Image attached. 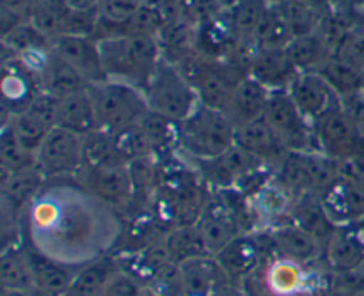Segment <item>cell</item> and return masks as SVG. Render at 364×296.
Masks as SVG:
<instances>
[{
    "label": "cell",
    "instance_id": "6da1fadb",
    "mask_svg": "<svg viewBox=\"0 0 364 296\" xmlns=\"http://www.w3.org/2000/svg\"><path fill=\"white\" fill-rule=\"evenodd\" d=\"M110 206L89 194L73 177V187H52L39 192L32 201L28 226L34 248L60 265L89 263L102 258L109 243L102 241L98 220L105 219Z\"/></svg>",
    "mask_w": 364,
    "mask_h": 296
},
{
    "label": "cell",
    "instance_id": "7a4b0ae2",
    "mask_svg": "<svg viewBox=\"0 0 364 296\" xmlns=\"http://www.w3.org/2000/svg\"><path fill=\"white\" fill-rule=\"evenodd\" d=\"M100 43L107 77L144 89L155 67L162 60L159 35L127 34Z\"/></svg>",
    "mask_w": 364,
    "mask_h": 296
},
{
    "label": "cell",
    "instance_id": "3957f363",
    "mask_svg": "<svg viewBox=\"0 0 364 296\" xmlns=\"http://www.w3.org/2000/svg\"><path fill=\"white\" fill-rule=\"evenodd\" d=\"M237 128L223 110L198 105V109L180 123L178 153L191 162H205L226 153L235 146Z\"/></svg>",
    "mask_w": 364,
    "mask_h": 296
},
{
    "label": "cell",
    "instance_id": "277c9868",
    "mask_svg": "<svg viewBox=\"0 0 364 296\" xmlns=\"http://www.w3.org/2000/svg\"><path fill=\"white\" fill-rule=\"evenodd\" d=\"M95 103L100 128L109 131L141 124L149 110L144 91L128 82L107 78L87 87Z\"/></svg>",
    "mask_w": 364,
    "mask_h": 296
},
{
    "label": "cell",
    "instance_id": "5b68a950",
    "mask_svg": "<svg viewBox=\"0 0 364 296\" xmlns=\"http://www.w3.org/2000/svg\"><path fill=\"white\" fill-rule=\"evenodd\" d=\"M142 91L151 112L169 117L176 123L187 119L199 105L194 85L183 77L176 64L164 57Z\"/></svg>",
    "mask_w": 364,
    "mask_h": 296
},
{
    "label": "cell",
    "instance_id": "8992f818",
    "mask_svg": "<svg viewBox=\"0 0 364 296\" xmlns=\"http://www.w3.org/2000/svg\"><path fill=\"white\" fill-rule=\"evenodd\" d=\"M194 167L199 177L206 185H212L219 190L237 188L240 192H244L245 185L255 183V180H258V177H262V180L263 176L269 177L265 170L270 169L267 163H263L262 160L256 158L255 155H251L237 144L217 158L196 162Z\"/></svg>",
    "mask_w": 364,
    "mask_h": 296
},
{
    "label": "cell",
    "instance_id": "52a82bcc",
    "mask_svg": "<svg viewBox=\"0 0 364 296\" xmlns=\"http://www.w3.org/2000/svg\"><path fill=\"white\" fill-rule=\"evenodd\" d=\"M263 116L279 135L288 151H320L315 128L302 116L287 89L272 91Z\"/></svg>",
    "mask_w": 364,
    "mask_h": 296
},
{
    "label": "cell",
    "instance_id": "ba28073f",
    "mask_svg": "<svg viewBox=\"0 0 364 296\" xmlns=\"http://www.w3.org/2000/svg\"><path fill=\"white\" fill-rule=\"evenodd\" d=\"M36 167L46 181L75 177L84 167L82 137L53 126L36 151Z\"/></svg>",
    "mask_w": 364,
    "mask_h": 296
},
{
    "label": "cell",
    "instance_id": "9c48e42d",
    "mask_svg": "<svg viewBox=\"0 0 364 296\" xmlns=\"http://www.w3.org/2000/svg\"><path fill=\"white\" fill-rule=\"evenodd\" d=\"M318 149L336 160L364 158V133L343 112L341 105L313 124Z\"/></svg>",
    "mask_w": 364,
    "mask_h": 296
},
{
    "label": "cell",
    "instance_id": "30bf717a",
    "mask_svg": "<svg viewBox=\"0 0 364 296\" xmlns=\"http://www.w3.org/2000/svg\"><path fill=\"white\" fill-rule=\"evenodd\" d=\"M75 177L89 194L112 209L130 206V202L134 201V185H132L128 165L98 167V169L82 167Z\"/></svg>",
    "mask_w": 364,
    "mask_h": 296
},
{
    "label": "cell",
    "instance_id": "8fae6325",
    "mask_svg": "<svg viewBox=\"0 0 364 296\" xmlns=\"http://www.w3.org/2000/svg\"><path fill=\"white\" fill-rule=\"evenodd\" d=\"M50 46H52L53 53H57L73 70H77L89 85L109 78L105 67H103L98 39L91 38V35L59 34L50 39Z\"/></svg>",
    "mask_w": 364,
    "mask_h": 296
},
{
    "label": "cell",
    "instance_id": "7c38bea8",
    "mask_svg": "<svg viewBox=\"0 0 364 296\" xmlns=\"http://www.w3.org/2000/svg\"><path fill=\"white\" fill-rule=\"evenodd\" d=\"M287 91L302 116L311 124L341 105L340 96L316 71H301Z\"/></svg>",
    "mask_w": 364,
    "mask_h": 296
},
{
    "label": "cell",
    "instance_id": "4fadbf2b",
    "mask_svg": "<svg viewBox=\"0 0 364 296\" xmlns=\"http://www.w3.org/2000/svg\"><path fill=\"white\" fill-rule=\"evenodd\" d=\"M245 75L249 73H240L238 67H233L231 64L208 57L205 70L201 71V75H199V78L194 84V89L199 98V105L224 110L231 92H233V89L237 87V84Z\"/></svg>",
    "mask_w": 364,
    "mask_h": 296
},
{
    "label": "cell",
    "instance_id": "5bb4252c",
    "mask_svg": "<svg viewBox=\"0 0 364 296\" xmlns=\"http://www.w3.org/2000/svg\"><path fill=\"white\" fill-rule=\"evenodd\" d=\"M183 296H223L231 286V279L217 263L215 256H201L180 263Z\"/></svg>",
    "mask_w": 364,
    "mask_h": 296
},
{
    "label": "cell",
    "instance_id": "9a60e30c",
    "mask_svg": "<svg viewBox=\"0 0 364 296\" xmlns=\"http://www.w3.org/2000/svg\"><path fill=\"white\" fill-rule=\"evenodd\" d=\"M41 91L39 77L28 64H25L20 57L11 55L4 62L2 94L4 109L7 116L21 112L31 105L34 96Z\"/></svg>",
    "mask_w": 364,
    "mask_h": 296
},
{
    "label": "cell",
    "instance_id": "2e32d148",
    "mask_svg": "<svg viewBox=\"0 0 364 296\" xmlns=\"http://www.w3.org/2000/svg\"><path fill=\"white\" fill-rule=\"evenodd\" d=\"M259 234L242 233L233 241L226 245L219 254H215L217 263L223 266L231 283H240L249 272L256 268L269 256V247H265Z\"/></svg>",
    "mask_w": 364,
    "mask_h": 296
},
{
    "label": "cell",
    "instance_id": "e0dca14e",
    "mask_svg": "<svg viewBox=\"0 0 364 296\" xmlns=\"http://www.w3.org/2000/svg\"><path fill=\"white\" fill-rule=\"evenodd\" d=\"M320 204L336 227L364 219V187L340 177L320 195Z\"/></svg>",
    "mask_w": 364,
    "mask_h": 296
},
{
    "label": "cell",
    "instance_id": "ac0fdd59",
    "mask_svg": "<svg viewBox=\"0 0 364 296\" xmlns=\"http://www.w3.org/2000/svg\"><path fill=\"white\" fill-rule=\"evenodd\" d=\"M272 91L251 75H245L231 92L223 112L230 117L235 128H240L265 114Z\"/></svg>",
    "mask_w": 364,
    "mask_h": 296
},
{
    "label": "cell",
    "instance_id": "d6986e66",
    "mask_svg": "<svg viewBox=\"0 0 364 296\" xmlns=\"http://www.w3.org/2000/svg\"><path fill=\"white\" fill-rule=\"evenodd\" d=\"M235 144L240 146L242 149H245V151L251 153V155H255L256 158H259L263 163H267L272 170L288 153L283 141H281L279 135L274 131V128L270 126L269 121L265 119V116L258 117V119L237 128Z\"/></svg>",
    "mask_w": 364,
    "mask_h": 296
},
{
    "label": "cell",
    "instance_id": "ffe728a7",
    "mask_svg": "<svg viewBox=\"0 0 364 296\" xmlns=\"http://www.w3.org/2000/svg\"><path fill=\"white\" fill-rule=\"evenodd\" d=\"M198 227L210 256L219 254L230 241L244 233L223 199L208 201L201 219L198 220Z\"/></svg>",
    "mask_w": 364,
    "mask_h": 296
},
{
    "label": "cell",
    "instance_id": "44dd1931",
    "mask_svg": "<svg viewBox=\"0 0 364 296\" xmlns=\"http://www.w3.org/2000/svg\"><path fill=\"white\" fill-rule=\"evenodd\" d=\"M87 87L60 98L59 106H57L55 126L64 128L78 137H85L100 128L95 103Z\"/></svg>",
    "mask_w": 364,
    "mask_h": 296
},
{
    "label": "cell",
    "instance_id": "7402d4cb",
    "mask_svg": "<svg viewBox=\"0 0 364 296\" xmlns=\"http://www.w3.org/2000/svg\"><path fill=\"white\" fill-rule=\"evenodd\" d=\"M249 75L262 82L270 91H284L299 75L297 67L288 59L284 48L258 50L249 66Z\"/></svg>",
    "mask_w": 364,
    "mask_h": 296
},
{
    "label": "cell",
    "instance_id": "603a6c76",
    "mask_svg": "<svg viewBox=\"0 0 364 296\" xmlns=\"http://www.w3.org/2000/svg\"><path fill=\"white\" fill-rule=\"evenodd\" d=\"M38 77L43 91L59 99L77 91H82L89 85L82 78V75L77 70H73L66 60L60 59L57 53H53L52 48L43 57L41 64H39Z\"/></svg>",
    "mask_w": 364,
    "mask_h": 296
},
{
    "label": "cell",
    "instance_id": "cb8c5ba5",
    "mask_svg": "<svg viewBox=\"0 0 364 296\" xmlns=\"http://www.w3.org/2000/svg\"><path fill=\"white\" fill-rule=\"evenodd\" d=\"M281 258L291 259L301 265L315 261L322 251V241L297 224H283L269 231Z\"/></svg>",
    "mask_w": 364,
    "mask_h": 296
},
{
    "label": "cell",
    "instance_id": "d4e9b609",
    "mask_svg": "<svg viewBox=\"0 0 364 296\" xmlns=\"http://www.w3.org/2000/svg\"><path fill=\"white\" fill-rule=\"evenodd\" d=\"M270 2L267 0H235L231 7V34L235 43L245 50V52L256 53L255 35L269 9Z\"/></svg>",
    "mask_w": 364,
    "mask_h": 296
},
{
    "label": "cell",
    "instance_id": "484cf974",
    "mask_svg": "<svg viewBox=\"0 0 364 296\" xmlns=\"http://www.w3.org/2000/svg\"><path fill=\"white\" fill-rule=\"evenodd\" d=\"M46 185L45 176L39 172L38 167L21 170V172L9 174L2 170V197L4 204L9 206L11 212L25 208L31 204L43 187Z\"/></svg>",
    "mask_w": 364,
    "mask_h": 296
},
{
    "label": "cell",
    "instance_id": "4316f807",
    "mask_svg": "<svg viewBox=\"0 0 364 296\" xmlns=\"http://www.w3.org/2000/svg\"><path fill=\"white\" fill-rule=\"evenodd\" d=\"M25 252H27L28 263H31L34 286L48 291L53 296L66 295L71 286V280H73V273L64 265L57 263L55 259L39 252L38 248H25Z\"/></svg>",
    "mask_w": 364,
    "mask_h": 296
},
{
    "label": "cell",
    "instance_id": "83f0119b",
    "mask_svg": "<svg viewBox=\"0 0 364 296\" xmlns=\"http://www.w3.org/2000/svg\"><path fill=\"white\" fill-rule=\"evenodd\" d=\"M117 270V263L107 256L85 263L78 272L73 273L70 290L64 296H103L107 284Z\"/></svg>",
    "mask_w": 364,
    "mask_h": 296
},
{
    "label": "cell",
    "instance_id": "f1b7e54d",
    "mask_svg": "<svg viewBox=\"0 0 364 296\" xmlns=\"http://www.w3.org/2000/svg\"><path fill=\"white\" fill-rule=\"evenodd\" d=\"M249 204L255 219L274 222L290 212L291 194L274 177L262 185L255 194L249 195Z\"/></svg>",
    "mask_w": 364,
    "mask_h": 296
},
{
    "label": "cell",
    "instance_id": "f546056e",
    "mask_svg": "<svg viewBox=\"0 0 364 296\" xmlns=\"http://www.w3.org/2000/svg\"><path fill=\"white\" fill-rule=\"evenodd\" d=\"M149 144H151L153 156L156 160L169 158L180 148V123L160 116L156 112H149L141 123Z\"/></svg>",
    "mask_w": 364,
    "mask_h": 296
},
{
    "label": "cell",
    "instance_id": "4dcf8cb0",
    "mask_svg": "<svg viewBox=\"0 0 364 296\" xmlns=\"http://www.w3.org/2000/svg\"><path fill=\"white\" fill-rule=\"evenodd\" d=\"M82 155L84 167H124L128 162L121 155L116 144L114 133L109 130L98 128L92 133L82 137Z\"/></svg>",
    "mask_w": 364,
    "mask_h": 296
},
{
    "label": "cell",
    "instance_id": "1f68e13d",
    "mask_svg": "<svg viewBox=\"0 0 364 296\" xmlns=\"http://www.w3.org/2000/svg\"><path fill=\"white\" fill-rule=\"evenodd\" d=\"M316 73L333 87L340 98L354 92H361L364 89V73L355 66L348 64L347 60L340 59L338 55H331L316 67Z\"/></svg>",
    "mask_w": 364,
    "mask_h": 296
},
{
    "label": "cell",
    "instance_id": "d6a6232c",
    "mask_svg": "<svg viewBox=\"0 0 364 296\" xmlns=\"http://www.w3.org/2000/svg\"><path fill=\"white\" fill-rule=\"evenodd\" d=\"M267 284L272 296H299L308 287L302 265L287 258H276L267 268Z\"/></svg>",
    "mask_w": 364,
    "mask_h": 296
},
{
    "label": "cell",
    "instance_id": "836d02e7",
    "mask_svg": "<svg viewBox=\"0 0 364 296\" xmlns=\"http://www.w3.org/2000/svg\"><path fill=\"white\" fill-rule=\"evenodd\" d=\"M326 259L333 272L359 270L364 259V245L347 231L338 229L326 243Z\"/></svg>",
    "mask_w": 364,
    "mask_h": 296
},
{
    "label": "cell",
    "instance_id": "e575fe53",
    "mask_svg": "<svg viewBox=\"0 0 364 296\" xmlns=\"http://www.w3.org/2000/svg\"><path fill=\"white\" fill-rule=\"evenodd\" d=\"M294 28L284 14L283 6L279 4H270L259 23L258 31L255 35L256 52L258 50H270V48H284L287 43L294 38Z\"/></svg>",
    "mask_w": 364,
    "mask_h": 296
},
{
    "label": "cell",
    "instance_id": "d590c367",
    "mask_svg": "<svg viewBox=\"0 0 364 296\" xmlns=\"http://www.w3.org/2000/svg\"><path fill=\"white\" fill-rule=\"evenodd\" d=\"M284 52H287L291 64L297 67L299 73L301 71H315L327 57L333 55V52L323 45V41L315 32L294 35L284 46Z\"/></svg>",
    "mask_w": 364,
    "mask_h": 296
},
{
    "label": "cell",
    "instance_id": "8d00e7d4",
    "mask_svg": "<svg viewBox=\"0 0 364 296\" xmlns=\"http://www.w3.org/2000/svg\"><path fill=\"white\" fill-rule=\"evenodd\" d=\"M71 7L66 0H32L27 11V20L41 31L46 38H55L63 34Z\"/></svg>",
    "mask_w": 364,
    "mask_h": 296
},
{
    "label": "cell",
    "instance_id": "74e56055",
    "mask_svg": "<svg viewBox=\"0 0 364 296\" xmlns=\"http://www.w3.org/2000/svg\"><path fill=\"white\" fill-rule=\"evenodd\" d=\"M0 283L2 290L13 291H28L34 286V277L25 248H4L0 258Z\"/></svg>",
    "mask_w": 364,
    "mask_h": 296
},
{
    "label": "cell",
    "instance_id": "f35d334b",
    "mask_svg": "<svg viewBox=\"0 0 364 296\" xmlns=\"http://www.w3.org/2000/svg\"><path fill=\"white\" fill-rule=\"evenodd\" d=\"M167 251H169L171 259L174 263H185L188 259L201 258L208 254L203 241L201 233H199L198 224H188V226H174L164 236Z\"/></svg>",
    "mask_w": 364,
    "mask_h": 296
},
{
    "label": "cell",
    "instance_id": "ab89813d",
    "mask_svg": "<svg viewBox=\"0 0 364 296\" xmlns=\"http://www.w3.org/2000/svg\"><path fill=\"white\" fill-rule=\"evenodd\" d=\"M2 43L4 48L9 50L11 55L14 57H25L50 50V38H46L28 20L20 21L16 27L2 34Z\"/></svg>",
    "mask_w": 364,
    "mask_h": 296
},
{
    "label": "cell",
    "instance_id": "60d3db41",
    "mask_svg": "<svg viewBox=\"0 0 364 296\" xmlns=\"http://www.w3.org/2000/svg\"><path fill=\"white\" fill-rule=\"evenodd\" d=\"M6 123L9 124V128L16 135L18 141L34 153L38 151L41 142L45 141L46 133L53 128L46 121H43L41 117L36 116L34 112H31L28 109L13 114V116H7Z\"/></svg>",
    "mask_w": 364,
    "mask_h": 296
},
{
    "label": "cell",
    "instance_id": "b9f144b4",
    "mask_svg": "<svg viewBox=\"0 0 364 296\" xmlns=\"http://www.w3.org/2000/svg\"><path fill=\"white\" fill-rule=\"evenodd\" d=\"M0 167L4 172L9 174L36 167V153L18 141L7 123H4L2 142H0Z\"/></svg>",
    "mask_w": 364,
    "mask_h": 296
},
{
    "label": "cell",
    "instance_id": "7bdbcfd3",
    "mask_svg": "<svg viewBox=\"0 0 364 296\" xmlns=\"http://www.w3.org/2000/svg\"><path fill=\"white\" fill-rule=\"evenodd\" d=\"M116 144L119 148L121 155L124 156L128 163L134 160L144 158V156H153L151 144H149L148 137H146L144 130L141 124H134V126H127L123 130L112 131Z\"/></svg>",
    "mask_w": 364,
    "mask_h": 296
},
{
    "label": "cell",
    "instance_id": "ee69618b",
    "mask_svg": "<svg viewBox=\"0 0 364 296\" xmlns=\"http://www.w3.org/2000/svg\"><path fill=\"white\" fill-rule=\"evenodd\" d=\"M146 290L160 296H183V280H181L180 265L174 261L164 265L146 283Z\"/></svg>",
    "mask_w": 364,
    "mask_h": 296
},
{
    "label": "cell",
    "instance_id": "f6af8a7d",
    "mask_svg": "<svg viewBox=\"0 0 364 296\" xmlns=\"http://www.w3.org/2000/svg\"><path fill=\"white\" fill-rule=\"evenodd\" d=\"M329 296H364V272L350 270V272H334L329 286Z\"/></svg>",
    "mask_w": 364,
    "mask_h": 296
},
{
    "label": "cell",
    "instance_id": "bcb514c9",
    "mask_svg": "<svg viewBox=\"0 0 364 296\" xmlns=\"http://www.w3.org/2000/svg\"><path fill=\"white\" fill-rule=\"evenodd\" d=\"M141 7V0H100V16L117 25H128Z\"/></svg>",
    "mask_w": 364,
    "mask_h": 296
},
{
    "label": "cell",
    "instance_id": "7dc6e473",
    "mask_svg": "<svg viewBox=\"0 0 364 296\" xmlns=\"http://www.w3.org/2000/svg\"><path fill=\"white\" fill-rule=\"evenodd\" d=\"M334 55L347 60L348 64L355 66L364 73V32L350 31L336 48Z\"/></svg>",
    "mask_w": 364,
    "mask_h": 296
},
{
    "label": "cell",
    "instance_id": "c3c4849f",
    "mask_svg": "<svg viewBox=\"0 0 364 296\" xmlns=\"http://www.w3.org/2000/svg\"><path fill=\"white\" fill-rule=\"evenodd\" d=\"M100 20V7L92 11H71L68 16L63 34L71 35H91L95 38L96 25Z\"/></svg>",
    "mask_w": 364,
    "mask_h": 296
},
{
    "label": "cell",
    "instance_id": "681fc988",
    "mask_svg": "<svg viewBox=\"0 0 364 296\" xmlns=\"http://www.w3.org/2000/svg\"><path fill=\"white\" fill-rule=\"evenodd\" d=\"M146 286L124 270H117L110 283L107 284L103 296H144Z\"/></svg>",
    "mask_w": 364,
    "mask_h": 296
},
{
    "label": "cell",
    "instance_id": "f907efd6",
    "mask_svg": "<svg viewBox=\"0 0 364 296\" xmlns=\"http://www.w3.org/2000/svg\"><path fill=\"white\" fill-rule=\"evenodd\" d=\"M31 2L32 0H2V7H6V9L27 18V11H28V6H31Z\"/></svg>",
    "mask_w": 364,
    "mask_h": 296
},
{
    "label": "cell",
    "instance_id": "816d5d0a",
    "mask_svg": "<svg viewBox=\"0 0 364 296\" xmlns=\"http://www.w3.org/2000/svg\"><path fill=\"white\" fill-rule=\"evenodd\" d=\"M73 11H92L100 7V0H66Z\"/></svg>",
    "mask_w": 364,
    "mask_h": 296
},
{
    "label": "cell",
    "instance_id": "f5cc1de1",
    "mask_svg": "<svg viewBox=\"0 0 364 296\" xmlns=\"http://www.w3.org/2000/svg\"><path fill=\"white\" fill-rule=\"evenodd\" d=\"M27 296H53V295H50L48 291L41 290V287H38V286H32L31 290L27 291Z\"/></svg>",
    "mask_w": 364,
    "mask_h": 296
},
{
    "label": "cell",
    "instance_id": "db71d44e",
    "mask_svg": "<svg viewBox=\"0 0 364 296\" xmlns=\"http://www.w3.org/2000/svg\"><path fill=\"white\" fill-rule=\"evenodd\" d=\"M223 296H247V295H244V293H242V291L238 290V287H233V286H230V287H228V291H226V293H224Z\"/></svg>",
    "mask_w": 364,
    "mask_h": 296
},
{
    "label": "cell",
    "instance_id": "11a10c76",
    "mask_svg": "<svg viewBox=\"0 0 364 296\" xmlns=\"http://www.w3.org/2000/svg\"><path fill=\"white\" fill-rule=\"evenodd\" d=\"M2 296H27V291H13V290H4Z\"/></svg>",
    "mask_w": 364,
    "mask_h": 296
},
{
    "label": "cell",
    "instance_id": "9f6ffc18",
    "mask_svg": "<svg viewBox=\"0 0 364 296\" xmlns=\"http://www.w3.org/2000/svg\"><path fill=\"white\" fill-rule=\"evenodd\" d=\"M144 296H160V295H156V293H153V291L146 290V293H144Z\"/></svg>",
    "mask_w": 364,
    "mask_h": 296
},
{
    "label": "cell",
    "instance_id": "6f0895ef",
    "mask_svg": "<svg viewBox=\"0 0 364 296\" xmlns=\"http://www.w3.org/2000/svg\"><path fill=\"white\" fill-rule=\"evenodd\" d=\"M267 2H270V4H279V2H283V0H267Z\"/></svg>",
    "mask_w": 364,
    "mask_h": 296
},
{
    "label": "cell",
    "instance_id": "680465c9",
    "mask_svg": "<svg viewBox=\"0 0 364 296\" xmlns=\"http://www.w3.org/2000/svg\"><path fill=\"white\" fill-rule=\"evenodd\" d=\"M359 270H361V272H364V259H363V265H361V268H359Z\"/></svg>",
    "mask_w": 364,
    "mask_h": 296
}]
</instances>
